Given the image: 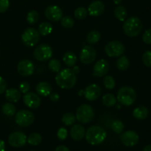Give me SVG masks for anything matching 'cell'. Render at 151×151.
<instances>
[{"instance_id":"obj_1","label":"cell","mask_w":151,"mask_h":151,"mask_svg":"<svg viewBox=\"0 0 151 151\" xmlns=\"http://www.w3.org/2000/svg\"><path fill=\"white\" fill-rule=\"evenodd\" d=\"M56 82L62 89H71L76 83V74L72 69L65 68L58 73Z\"/></svg>"},{"instance_id":"obj_2","label":"cell","mask_w":151,"mask_h":151,"mask_svg":"<svg viewBox=\"0 0 151 151\" xmlns=\"http://www.w3.org/2000/svg\"><path fill=\"white\" fill-rule=\"evenodd\" d=\"M107 137V133L103 127L99 125L91 126L85 134L87 142L91 145H99L102 143Z\"/></svg>"},{"instance_id":"obj_3","label":"cell","mask_w":151,"mask_h":151,"mask_svg":"<svg viewBox=\"0 0 151 151\" xmlns=\"http://www.w3.org/2000/svg\"><path fill=\"white\" fill-rule=\"evenodd\" d=\"M143 28V24L139 18L132 17L127 19L123 24V30L127 36L135 37L138 36Z\"/></svg>"},{"instance_id":"obj_4","label":"cell","mask_w":151,"mask_h":151,"mask_svg":"<svg viewBox=\"0 0 151 151\" xmlns=\"http://www.w3.org/2000/svg\"><path fill=\"white\" fill-rule=\"evenodd\" d=\"M136 99V93L133 88L124 86L121 88L117 94V101L124 106H130Z\"/></svg>"},{"instance_id":"obj_5","label":"cell","mask_w":151,"mask_h":151,"mask_svg":"<svg viewBox=\"0 0 151 151\" xmlns=\"http://www.w3.org/2000/svg\"><path fill=\"white\" fill-rule=\"evenodd\" d=\"M76 117L79 123L88 124L91 122L94 118L93 109L89 104H82L76 110Z\"/></svg>"},{"instance_id":"obj_6","label":"cell","mask_w":151,"mask_h":151,"mask_svg":"<svg viewBox=\"0 0 151 151\" xmlns=\"http://www.w3.org/2000/svg\"><path fill=\"white\" fill-rule=\"evenodd\" d=\"M40 39V34L35 28H27L22 34V41L24 45L27 47H33L36 45Z\"/></svg>"},{"instance_id":"obj_7","label":"cell","mask_w":151,"mask_h":151,"mask_svg":"<svg viewBox=\"0 0 151 151\" xmlns=\"http://www.w3.org/2000/svg\"><path fill=\"white\" fill-rule=\"evenodd\" d=\"M34 115L32 112L27 110H22L17 112L15 116V121L19 126L26 127L31 125L34 122Z\"/></svg>"},{"instance_id":"obj_8","label":"cell","mask_w":151,"mask_h":151,"mask_svg":"<svg viewBox=\"0 0 151 151\" xmlns=\"http://www.w3.org/2000/svg\"><path fill=\"white\" fill-rule=\"evenodd\" d=\"M107 55L110 57H119L124 53V45L119 41H112L107 43L104 47Z\"/></svg>"},{"instance_id":"obj_9","label":"cell","mask_w":151,"mask_h":151,"mask_svg":"<svg viewBox=\"0 0 151 151\" xmlns=\"http://www.w3.org/2000/svg\"><path fill=\"white\" fill-rule=\"evenodd\" d=\"M33 56L38 61L45 62L53 56V50L48 45L42 44L37 46L33 52Z\"/></svg>"},{"instance_id":"obj_10","label":"cell","mask_w":151,"mask_h":151,"mask_svg":"<svg viewBox=\"0 0 151 151\" xmlns=\"http://www.w3.org/2000/svg\"><path fill=\"white\" fill-rule=\"evenodd\" d=\"M27 142V136L22 132H14L8 137V143L14 147H21L24 146Z\"/></svg>"},{"instance_id":"obj_11","label":"cell","mask_w":151,"mask_h":151,"mask_svg":"<svg viewBox=\"0 0 151 151\" xmlns=\"http://www.w3.org/2000/svg\"><path fill=\"white\" fill-rule=\"evenodd\" d=\"M96 56V52L92 46L86 45L81 50L80 60L85 65H89L92 63L95 60Z\"/></svg>"},{"instance_id":"obj_12","label":"cell","mask_w":151,"mask_h":151,"mask_svg":"<svg viewBox=\"0 0 151 151\" xmlns=\"http://www.w3.org/2000/svg\"><path fill=\"white\" fill-rule=\"evenodd\" d=\"M139 135L133 130H127L122 133L120 136V140L123 145L127 147L135 146L139 142Z\"/></svg>"},{"instance_id":"obj_13","label":"cell","mask_w":151,"mask_h":151,"mask_svg":"<svg viewBox=\"0 0 151 151\" xmlns=\"http://www.w3.org/2000/svg\"><path fill=\"white\" fill-rule=\"evenodd\" d=\"M45 17L52 22H57L63 17V11L57 5H50L45 10Z\"/></svg>"},{"instance_id":"obj_14","label":"cell","mask_w":151,"mask_h":151,"mask_svg":"<svg viewBox=\"0 0 151 151\" xmlns=\"http://www.w3.org/2000/svg\"><path fill=\"white\" fill-rule=\"evenodd\" d=\"M17 70L22 76H30L34 73V65L30 60H22L17 65Z\"/></svg>"},{"instance_id":"obj_15","label":"cell","mask_w":151,"mask_h":151,"mask_svg":"<svg viewBox=\"0 0 151 151\" xmlns=\"http://www.w3.org/2000/svg\"><path fill=\"white\" fill-rule=\"evenodd\" d=\"M24 104L29 108H37L41 104V99L37 94L33 92H28L25 93L23 96Z\"/></svg>"},{"instance_id":"obj_16","label":"cell","mask_w":151,"mask_h":151,"mask_svg":"<svg viewBox=\"0 0 151 151\" xmlns=\"http://www.w3.org/2000/svg\"><path fill=\"white\" fill-rule=\"evenodd\" d=\"M101 88L98 85L92 84L85 88L84 91V95L88 101H95L99 98L101 95Z\"/></svg>"},{"instance_id":"obj_17","label":"cell","mask_w":151,"mask_h":151,"mask_svg":"<svg viewBox=\"0 0 151 151\" xmlns=\"http://www.w3.org/2000/svg\"><path fill=\"white\" fill-rule=\"evenodd\" d=\"M109 68H110V65L108 62L105 59H100L94 65L93 74L94 76L96 77H102L108 72Z\"/></svg>"},{"instance_id":"obj_18","label":"cell","mask_w":151,"mask_h":151,"mask_svg":"<svg viewBox=\"0 0 151 151\" xmlns=\"http://www.w3.org/2000/svg\"><path fill=\"white\" fill-rule=\"evenodd\" d=\"M104 9H105V6L102 2L94 1L92 3L90 4L89 7H88V14L93 17H99L104 13Z\"/></svg>"},{"instance_id":"obj_19","label":"cell","mask_w":151,"mask_h":151,"mask_svg":"<svg viewBox=\"0 0 151 151\" xmlns=\"http://www.w3.org/2000/svg\"><path fill=\"white\" fill-rule=\"evenodd\" d=\"M85 136V130L83 126L80 124H76L70 130V136L73 140L80 141Z\"/></svg>"},{"instance_id":"obj_20","label":"cell","mask_w":151,"mask_h":151,"mask_svg":"<svg viewBox=\"0 0 151 151\" xmlns=\"http://www.w3.org/2000/svg\"><path fill=\"white\" fill-rule=\"evenodd\" d=\"M36 92L40 96L45 97L52 93V86L46 82H41L36 85Z\"/></svg>"},{"instance_id":"obj_21","label":"cell","mask_w":151,"mask_h":151,"mask_svg":"<svg viewBox=\"0 0 151 151\" xmlns=\"http://www.w3.org/2000/svg\"><path fill=\"white\" fill-rule=\"evenodd\" d=\"M149 110L145 106H139L133 110V116L134 118L139 120H144L148 116Z\"/></svg>"},{"instance_id":"obj_22","label":"cell","mask_w":151,"mask_h":151,"mask_svg":"<svg viewBox=\"0 0 151 151\" xmlns=\"http://www.w3.org/2000/svg\"><path fill=\"white\" fill-rule=\"evenodd\" d=\"M21 93L15 88H10L5 92V98L11 102H17L21 99Z\"/></svg>"},{"instance_id":"obj_23","label":"cell","mask_w":151,"mask_h":151,"mask_svg":"<svg viewBox=\"0 0 151 151\" xmlns=\"http://www.w3.org/2000/svg\"><path fill=\"white\" fill-rule=\"evenodd\" d=\"M76 56L75 55V53L71 51H68L64 54L63 56V62L68 67H73L76 65Z\"/></svg>"},{"instance_id":"obj_24","label":"cell","mask_w":151,"mask_h":151,"mask_svg":"<svg viewBox=\"0 0 151 151\" xmlns=\"http://www.w3.org/2000/svg\"><path fill=\"white\" fill-rule=\"evenodd\" d=\"M38 31H39L40 35L47 36V35L50 34V33L53 31V26H52V24L50 23L45 22L41 23L39 25Z\"/></svg>"},{"instance_id":"obj_25","label":"cell","mask_w":151,"mask_h":151,"mask_svg":"<svg viewBox=\"0 0 151 151\" xmlns=\"http://www.w3.org/2000/svg\"><path fill=\"white\" fill-rule=\"evenodd\" d=\"M116 67L119 70L125 71L130 67V61L127 56H122L119 58L116 62Z\"/></svg>"},{"instance_id":"obj_26","label":"cell","mask_w":151,"mask_h":151,"mask_svg":"<svg viewBox=\"0 0 151 151\" xmlns=\"http://www.w3.org/2000/svg\"><path fill=\"white\" fill-rule=\"evenodd\" d=\"M101 38V34L97 30H91L87 36V42L90 45H93L98 42Z\"/></svg>"},{"instance_id":"obj_27","label":"cell","mask_w":151,"mask_h":151,"mask_svg":"<svg viewBox=\"0 0 151 151\" xmlns=\"http://www.w3.org/2000/svg\"><path fill=\"white\" fill-rule=\"evenodd\" d=\"M2 111L5 115L8 116H12L17 112V109L15 106L11 103H5L2 105Z\"/></svg>"},{"instance_id":"obj_28","label":"cell","mask_w":151,"mask_h":151,"mask_svg":"<svg viewBox=\"0 0 151 151\" xmlns=\"http://www.w3.org/2000/svg\"><path fill=\"white\" fill-rule=\"evenodd\" d=\"M115 17L118 19L119 21H124L127 16V11L126 8L123 6H117L114 11Z\"/></svg>"},{"instance_id":"obj_29","label":"cell","mask_w":151,"mask_h":151,"mask_svg":"<svg viewBox=\"0 0 151 151\" xmlns=\"http://www.w3.org/2000/svg\"><path fill=\"white\" fill-rule=\"evenodd\" d=\"M42 141V136L38 133H33L28 136L27 138V142L30 144V145H33V146H36L39 145Z\"/></svg>"},{"instance_id":"obj_30","label":"cell","mask_w":151,"mask_h":151,"mask_svg":"<svg viewBox=\"0 0 151 151\" xmlns=\"http://www.w3.org/2000/svg\"><path fill=\"white\" fill-rule=\"evenodd\" d=\"M102 102L106 107H113L116 103V99L113 94L107 93L103 96Z\"/></svg>"},{"instance_id":"obj_31","label":"cell","mask_w":151,"mask_h":151,"mask_svg":"<svg viewBox=\"0 0 151 151\" xmlns=\"http://www.w3.org/2000/svg\"><path fill=\"white\" fill-rule=\"evenodd\" d=\"M76 117L74 114L71 113H67L64 114L62 118V122L66 126H70L75 123Z\"/></svg>"},{"instance_id":"obj_32","label":"cell","mask_w":151,"mask_h":151,"mask_svg":"<svg viewBox=\"0 0 151 151\" xmlns=\"http://www.w3.org/2000/svg\"><path fill=\"white\" fill-rule=\"evenodd\" d=\"M88 10L84 8V7H79V8H76L74 11V16H75L76 18L79 20L84 19L88 17Z\"/></svg>"},{"instance_id":"obj_33","label":"cell","mask_w":151,"mask_h":151,"mask_svg":"<svg viewBox=\"0 0 151 151\" xmlns=\"http://www.w3.org/2000/svg\"><path fill=\"white\" fill-rule=\"evenodd\" d=\"M39 19H40V15H39L38 12H36V11H31L27 14L26 19L29 24H33L39 21Z\"/></svg>"},{"instance_id":"obj_34","label":"cell","mask_w":151,"mask_h":151,"mask_svg":"<svg viewBox=\"0 0 151 151\" xmlns=\"http://www.w3.org/2000/svg\"><path fill=\"white\" fill-rule=\"evenodd\" d=\"M111 127L116 134H121L124 130V124L120 120H114L112 123Z\"/></svg>"},{"instance_id":"obj_35","label":"cell","mask_w":151,"mask_h":151,"mask_svg":"<svg viewBox=\"0 0 151 151\" xmlns=\"http://www.w3.org/2000/svg\"><path fill=\"white\" fill-rule=\"evenodd\" d=\"M61 24L65 28L70 29L73 27L74 19L69 16H65V17H62V20H61Z\"/></svg>"},{"instance_id":"obj_36","label":"cell","mask_w":151,"mask_h":151,"mask_svg":"<svg viewBox=\"0 0 151 151\" xmlns=\"http://www.w3.org/2000/svg\"><path fill=\"white\" fill-rule=\"evenodd\" d=\"M48 68L52 72L59 73L61 69V63L58 59H51L48 64Z\"/></svg>"},{"instance_id":"obj_37","label":"cell","mask_w":151,"mask_h":151,"mask_svg":"<svg viewBox=\"0 0 151 151\" xmlns=\"http://www.w3.org/2000/svg\"><path fill=\"white\" fill-rule=\"evenodd\" d=\"M104 85L107 89L112 90L115 88L116 82L111 76H107L104 79Z\"/></svg>"},{"instance_id":"obj_38","label":"cell","mask_w":151,"mask_h":151,"mask_svg":"<svg viewBox=\"0 0 151 151\" xmlns=\"http://www.w3.org/2000/svg\"><path fill=\"white\" fill-rule=\"evenodd\" d=\"M142 61L145 66L151 67V50H147L142 56Z\"/></svg>"},{"instance_id":"obj_39","label":"cell","mask_w":151,"mask_h":151,"mask_svg":"<svg viewBox=\"0 0 151 151\" xmlns=\"http://www.w3.org/2000/svg\"><path fill=\"white\" fill-rule=\"evenodd\" d=\"M142 40L145 44L151 45V28H149L144 33Z\"/></svg>"},{"instance_id":"obj_40","label":"cell","mask_w":151,"mask_h":151,"mask_svg":"<svg viewBox=\"0 0 151 151\" xmlns=\"http://www.w3.org/2000/svg\"><path fill=\"white\" fill-rule=\"evenodd\" d=\"M57 136L59 140L64 141L68 136V130L65 127H61L57 132Z\"/></svg>"},{"instance_id":"obj_41","label":"cell","mask_w":151,"mask_h":151,"mask_svg":"<svg viewBox=\"0 0 151 151\" xmlns=\"http://www.w3.org/2000/svg\"><path fill=\"white\" fill-rule=\"evenodd\" d=\"M9 5V0H0V13H4L8 11Z\"/></svg>"},{"instance_id":"obj_42","label":"cell","mask_w":151,"mask_h":151,"mask_svg":"<svg viewBox=\"0 0 151 151\" xmlns=\"http://www.w3.org/2000/svg\"><path fill=\"white\" fill-rule=\"evenodd\" d=\"M19 90L20 92L22 93H28L29 90H30V85H29L28 82H22L19 85Z\"/></svg>"},{"instance_id":"obj_43","label":"cell","mask_w":151,"mask_h":151,"mask_svg":"<svg viewBox=\"0 0 151 151\" xmlns=\"http://www.w3.org/2000/svg\"><path fill=\"white\" fill-rule=\"evenodd\" d=\"M6 82H5V80L2 77V76H0V95L2 93H3L6 91Z\"/></svg>"},{"instance_id":"obj_44","label":"cell","mask_w":151,"mask_h":151,"mask_svg":"<svg viewBox=\"0 0 151 151\" xmlns=\"http://www.w3.org/2000/svg\"><path fill=\"white\" fill-rule=\"evenodd\" d=\"M50 99L51 101H57L59 99V96L57 93L56 92H52L50 94Z\"/></svg>"},{"instance_id":"obj_45","label":"cell","mask_w":151,"mask_h":151,"mask_svg":"<svg viewBox=\"0 0 151 151\" xmlns=\"http://www.w3.org/2000/svg\"><path fill=\"white\" fill-rule=\"evenodd\" d=\"M55 151H70V150L68 147L65 146V145H60L56 148Z\"/></svg>"},{"instance_id":"obj_46","label":"cell","mask_w":151,"mask_h":151,"mask_svg":"<svg viewBox=\"0 0 151 151\" xmlns=\"http://www.w3.org/2000/svg\"><path fill=\"white\" fill-rule=\"evenodd\" d=\"M0 151H5V143L2 140H0Z\"/></svg>"},{"instance_id":"obj_47","label":"cell","mask_w":151,"mask_h":151,"mask_svg":"<svg viewBox=\"0 0 151 151\" xmlns=\"http://www.w3.org/2000/svg\"><path fill=\"white\" fill-rule=\"evenodd\" d=\"M143 151H151V145H148L145 147L143 149Z\"/></svg>"},{"instance_id":"obj_48","label":"cell","mask_w":151,"mask_h":151,"mask_svg":"<svg viewBox=\"0 0 151 151\" xmlns=\"http://www.w3.org/2000/svg\"><path fill=\"white\" fill-rule=\"evenodd\" d=\"M73 70L74 71V73H75L76 74H77L78 73H79V67H75V68H73Z\"/></svg>"},{"instance_id":"obj_49","label":"cell","mask_w":151,"mask_h":151,"mask_svg":"<svg viewBox=\"0 0 151 151\" xmlns=\"http://www.w3.org/2000/svg\"><path fill=\"white\" fill-rule=\"evenodd\" d=\"M122 0H113V2H114V3H115L116 5H119L122 2Z\"/></svg>"},{"instance_id":"obj_50","label":"cell","mask_w":151,"mask_h":151,"mask_svg":"<svg viewBox=\"0 0 151 151\" xmlns=\"http://www.w3.org/2000/svg\"><path fill=\"white\" fill-rule=\"evenodd\" d=\"M32 151H34V150H32Z\"/></svg>"}]
</instances>
